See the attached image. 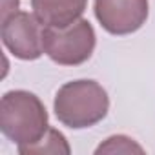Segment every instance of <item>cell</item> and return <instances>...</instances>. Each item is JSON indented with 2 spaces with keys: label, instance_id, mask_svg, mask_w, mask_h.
<instances>
[{
  "label": "cell",
  "instance_id": "3957f363",
  "mask_svg": "<svg viewBox=\"0 0 155 155\" xmlns=\"http://www.w3.org/2000/svg\"><path fill=\"white\" fill-rule=\"evenodd\" d=\"M44 53L58 66H81L95 49L97 35L90 20L81 18L66 28H46L42 33Z\"/></svg>",
  "mask_w": 155,
  "mask_h": 155
},
{
  "label": "cell",
  "instance_id": "6da1fadb",
  "mask_svg": "<svg viewBox=\"0 0 155 155\" xmlns=\"http://www.w3.org/2000/svg\"><path fill=\"white\" fill-rule=\"evenodd\" d=\"M0 130L17 144V150L38 142L49 130L44 102L26 90L4 93L0 101Z\"/></svg>",
  "mask_w": 155,
  "mask_h": 155
},
{
  "label": "cell",
  "instance_id": "ba28073f",
  "mask_svg": "<svg viewBox=\"0 0 155 155\" xmlns=\"http://www.w3.org/2000/svg\"><path fill=\"white\" fill-rule=\"evenodd\" d=\"M95 153L97 155L101 153H144V148L137 144L131 137L113 135V137H108L102 144H99Z\"/></svg>",
  "mask_w": 155,
  "mask_h": 155
},
{
  "label": "cell",
  "instance_id": "277c9868",
  "mask_svg": "<svg viewBox=\"0 0 155 155\" xmlns=\"http://www.w3.org/2000/svg\"><path fill=\"white\" fill-rule=\"evenodd\" d=\"M44 26L28 11H15L2 18V42L20 60H37L44 53Z\"/></svg>",
  "mask_w": 155,
  "mask_h": 155
},
{
  "label": "cell",
  "instance_id": "8992f818",
  "mask_svg": "<svg viewBox=\"0 0 155 155\" xmlns=\"http://www.w3.org/2000/svg\"><path fill=\"white\" fill-rule=\"evenodd\" d=\"M88 0H31L33 15L46 28H66L81 20Z\"/></svg>",
  "mask_w": 155,
  "mask_h": 155
},
{
  "label": "cell",
  "instance_id": "9c48e42d",
  "mask_svg": "<svg viewBox=\"0 0 155 155\" xmlns=\"http://www.w3.org/2000/svg\"><path fill=\"white\" fill-rule=\"evenodd\" d=\"M18 6H20V0H4V4H2V18H6L8 15L18 11Z\"/></svg>",
  "mask_w": 155,
  "mask_h": 155
},
{
  "label": "cell",
  "instance_id": "52a82bcc",
  "mask_svg": "<svg viewBox=\"0 0 155 155\" xmlns=\"http://www.w3.org/2000/svg\"><path fill=\"white\" fill-rule=\"evenodd\" d=\"M18 153H22V155H29V153H40V155L42 153H71V148L68 144V139L58 130L49 128L38 142L18 150Z\"/></svg>",
  "mask_w": 155,
  "mask_h": 155
},
{
  "label": "cell",
  "instance_id": "7a4b0ae2",
  "mask_svg": "<svg viewBox=\"0 0 155 155\" xmlns=\"http://www.w3.org/2000/svg\"><path fill=\"white\" fill-rule=\"evenodd\" d=\"M53 110L60 124L71 130H84L108 115L110 97L97 81H71L58 88Z\"/></svg>",
  "mask_w": 155,
  "mask_h": 155
},
{
  "label": "cell",
  "instance_id": "5b68a950",
  "mask_svg": "<svg viewBox=\"0 0 155 155\" xmlns=\"http://www.w3.org/2000/svg\"><path fill=\"white\" fill-rule=\"evenodd\" d=\"M99 24L111 35H130L139 31L148 18V0H95Z\"/></svg>",
  "mask_w": 155,
  "mask_h": 155
}]
</instances>
